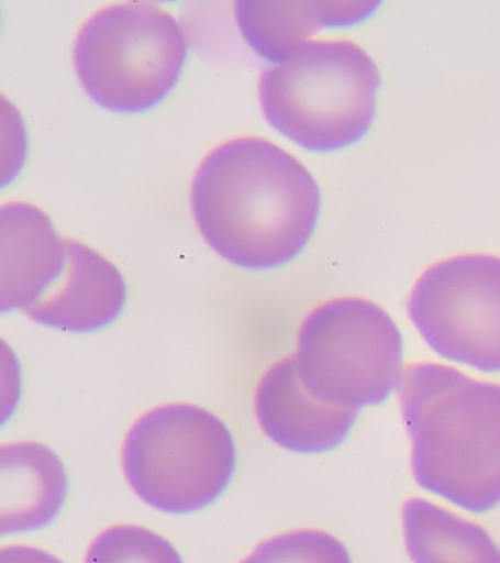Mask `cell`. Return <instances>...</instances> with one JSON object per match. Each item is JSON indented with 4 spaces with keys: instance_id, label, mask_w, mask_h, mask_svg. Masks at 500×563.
Segmentation results:
<instances>
[{
    "instance_id": "6da1fadb",
    "label": "cell",
    "mask_w": 500,
    "mask_h": 563,
    "mask_svg": "<svg viewBox=\"0 0 500 563\" xmlns=\"http://www.w3.org/2000/svg\"><path fill=\"white\" fill-rule=\"evenodd\" d=\"M201 235L226 262L245 271L291 263L318 228L322 194L292 154L263 139L219 145L200 163L191 187Z\"/></svg>"
},
{
    "instance_id": "4fadbf2b",
    "label": "cell",
    "mask_w": 500,
    "mask_h": 563,
    "mask_svg": "<svg viewBox=\"0 0 500 563\" xmlns=\"http://www.w3.org/2000/svg\"><path fill=\"white\" fill-rule=\"evenodd\" d=\"M235 16L248 46L276 66L296 55L320 29H332L331 2L315 0H241Z\"/></svg>"
},
{
    "instance_id": "7c38bea8",
    "label": "cell",
    "mask_w": 500,
    "mask_h": 563,
    "mask_svg": "<svg viewBox=\"0 0 500 563\" xmlns=\"http://www.w3.org/2000/svg\"><path fill=\"white\" fill-rule=\"evenodd\" d=\"M402 526L414 563H500V545L487 528L434 501L407 500Z\"/></svg>"
},
{
    "instance_id": "52a82bcc",
    "label": "cell",
    "mask_w": 500,
    "mask_h": 563,
    "mask_svg": "<svg viewBox=\"0 0 500 563\" xmlns=\"http://www.w3.org/2000/svg\"><path fill=\"white\" fill-rule=\"evenodd\" d=\"M408 316L437 355L500 373V258L465 254L433 264L416 280Z\"/></svg>"
},
{
    "instance_id": "2e32d148",
    "label": "cell",
    "mask_w": 500,
    "mask_h": 563,
    "mask_svg": "<svg viewBox=\"0 0 500 563\" xmlns=\"http://www.w3.org/2000/svg\"><path fill=\"white\" fill-rule=\"evenodd\" d=\"M0 563H64L46 550L32 545H10L0 552Z\"/></svg>"
},
{
    "instance_id": "277c9868",
    "label": "cell",
    "mask_w": 500,
    "mask_h": 563,
    "mask_svg": "<svg viewBox=\"0 0 500 563\" xmlns=\"http://www.w3.org/2000/svg\"><path fill=\"white\" fill-rule=\"evenodd\" d=\"M188 43L177 18L148 2L100 9L81 26L74 65L100 108L151 112L173 95L186 68Z\"/></svg>"
},
{
    "instance_id": "8fae6325",
    "label": "cell",
    "mask_w": 500,
    "mask_h": 563,
    "mask_svg": "<svg viewBox=\"0 0 500 563\" xmlns=\"http://www.w3.org/2000/svg\"><path fill=\"white\" fill-rule=\"evenodd\" d=\"M69 477L63 460L36 442L0 448V532L2 536L49 527L63 512Z\"/></svg>"
},
{
    "instance_id": "8992f818",
    "label": "cell",
    "mask_w": 500,
    "mask_h": 563,
    "mask_svg": "<svg viewBox=\"0 0 500 563\" xmlns=\"http://www.w3.org/2000/svg\"><path fill=\"white\" fill-rule=\"evenodd\" d=\"M403 336L368 299L342 297L315 307L298 333L296 363L307 391L353 411L386 402L401 385Z\"/></svg>"
},
{
    "instance_id": "7a4b0ae2",
    "label": "cell",
    "mask_w": 500,
    "mask_h": 563,
    "mask_svg": "<svg viewBox=\"0 0 500 563\" xmlns=\"http://www.w3.org/2000/svg\"><path fill=\"white\" fill-rule=\"evenodd\" d=\"M416 483L469 514L500 506V385L412 364L398 389Z\"/></svg>"
},
{
    "instance_id": "30bf717a",
    "label": "cell",
    "mask_w": 500,
    "mask_h": 563,
    "mask_svg": "<svg viewBox=\"0 0 500 563\" xmlns=\"http://www.w3.org/2000/svg\"><path fill=\"white\" fill-rule=\"evenodd\" d=\"M68 262L54 289L25 312L46 328L91 333L120 319L129 288L120 268L89 245L67 238Z\"/></svg>"
},
{
    "instance_id": "9a60e30c",
    "label": "cell",
    "mask_w": 500,
    "mask_h": 563,
    "mask_svg": "<svg viewBox=\"0 0 500 563\" xmlns=\"http://www.w3.org/2000/svg\"><path fill=\"white\" fill-rule=\"evenodd\" d=\"M243 563H354L348 548L331 532L296 530L263 541Z\"/></svg>"
},
{
    "instance_id": "5b68a950",
    "label": "cell",
    "mask_w": 500,
    "mask_h": 563,
    "mask_svg": "<svg viewBox=\"0 0 500 563\" xmlns=\"http://www.w3.org/2000/svg\"><path fill=\"white\" fill-rule=\"evenodd\" d=\"M238 451L231 430L209 409L170 404L138 418L126 434L122 466L131 488L170 515L200 512L231 486Z\"/></svg>"
},
{
    "instance_id": "ba28073f",
    "label": "cell",
    "mask_w": 500,
    "mask_h": 563,
    "mask_svg": "<svg viewBox=\"0 0 500 563\" xmlns=\"http://www.w3.org/2000/svg\"><path fill=\"white\" fill-rule=\"evenodd\" d=\"M254 409L267 438L287 451L322 455L348 439L358 411L315 399L302 385L296 356L278 361L258 382Z\"/></svg>"
},
{
    "instance_id": "9c48e42d",
    "label": "cell",
    "mask_w": 500,
    "mask_h": 563,
    "mask_svg": "<svg viewBox=\"0 0 500 563\" xmlns=\"http://www.w3.org/2000/svg\"><path fill=\"white\" fill-rule=\"evenodd\" d=\"M68 262L60 236L37 207L8 202L0 209V307L27 312L58 284Z\"/></svg>"
},
{
    "instance_id": "5bb4252c",
    "label": "cell",
    "mask_w": 500,
    "mask_h": 563,
    "mask_svg": "<svg viewBox=\"0 0 500 563\" xmlns=\"http://www.w3.org/2000/svg\"><path fill=\"white\" fill-rule=\"evenodd\" d=\"M86 563H184L165 537L148 528L116 526L96 537Z\"/></svg>"
},
{
    "instance_id": "3957f363",
    "label": "cell",
    "mask_w": 500,
    "mask_h": 563,
    "mask_svg": "<svg viewBox=\"0 0 500 563\" xmlns=\"http://www.w3.org/2000/svg\"><path fill=\"white\" fill-rule=\"evenodd\" d=\"M381 75L349 40H310L258 82L263 112L280 134L311 153L359 143L377 114Z\"/></svg>"
}]
</instances>
